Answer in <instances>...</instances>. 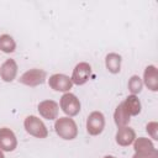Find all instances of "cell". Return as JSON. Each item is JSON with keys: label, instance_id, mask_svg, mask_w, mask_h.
I'll list each match as a JSON object with an SVG mask.
<instances>
[{"label": "cell", "instance_id": "obj_1", "mask_svg": "<svg viewBox=\"0 0 158 158\" xmlns=\"http://www.w3.org/2000/svg\"><path fill=\"white\" fill-rule=\"evenodd\" d=\"M54 131L62 139L65 141H72L78 136V126L75 121L68 116H63L56 120Z\"/></svg>", "mask_w": 158, "mask_h": 158}, {"label": "cell", "instance_id": "obj_2", "mask_svg": "<svg viewBox=\"0 0 158 158\" xmlns=\"http://www.w3.org/2000/svg\"><path fill=\"white\" fill-rule=\"evenodd\" d=\"M23 126H25L26 132L36 138H46L48 136V130H47L46 125L43 123V121L40 117H37L35 115L27 116L23 121Z\"/></svg>", "mask_w": 158, "mask_h": 158}, {"label": "cell", "instance_id": "obj_3", "mask_svg": "<svg viewBox=\"0 0 158 158\" xmlns=\"http://www.w3.org/2000/svg\"><path fill=\"white\" fill-rule=\"evenodd\" d=\"M59 106L68 117L77 116L80 112V107H81L79 99L72 93H64L62 95L59 100Z\"/></svg>", "mask_w": 158, "mask_h": 158}, {"label": "cell", "instance_id": "obj_4", "mask_svg": "<svg viewBox=\"0 0 158 158\" xmlns=\"http://www.w3.org/2000/svg\"><path fill=\"white\" fill-rule=\"evenodd\" d=\"M47 79V72L40 68H32L26 70L20 78L19 81L27 86H38L42 85Z\"/></svg>", "mask_w": 158, "mask_h": 158}, {"label": "cell", "instance_id": "obj_5", "mask_svg": "<svg viewBox=\"0 0 158 158\" xmlns=\"http://www.w3.org/2000/svg\"><path fill=\"white\" fill-rule=\"evenodd\" d=\"M105 128V116L101 111H93L86 118V132L90 136H99Z\"/></svg>", "mask_w": 158, "mask_h": 158}, {"label": "cell", "instance_id": "obj_6", "mask_svg": "<svg viewBox=\"0 0 158 158\" xmlns=\"http://www.w3.org/2000/svg\"><path fill=\"white\" fill-rule=\"evenodd\" d=\"M91 77V65L86 62L78 63L72 73V83L75 85H84Z\"/></svg>", "mask_w": 158, "mask_h": 158}, {"label": "cell", "instance_id": "obj_7", "mask_svg": "<svg viewBox=\"0 0 158 158\" xmlns=\"http://www.w3.org/2000/svg\"><path fill=\"white\" fill-rule=\"evenodd\" d=\"M48 85L51 86V89H53L54 91H60V93H69V90L73 86L72 79L65 75V74H60V73H56L53 75L49 77L48 79Z\"/></svg>", "mask_w": 158, "mask_h": 158}, {"label": "cell", "instance_id": "obj_8", "mask_svg": "<svg viewBox=\"0 0 158 158\" xmlns=\"http://www.w3.org/2000/svg\"><path fill=\"white\" fill-rule=\"evenodd\" d=\"M17 147V138L12 130L7 127L0 128V149L2 152H12Z\"/></svg>", "mask_w": 158, "mask_h": 158}, {"label": "cell", "instance_id": "obj_9", "mask_svg": "<svg viewBox=\"0 0 158 158\" xmlns=\"http://www.w3.org/2000/svg\"><path fill=\"white\" fill-rule=\"evenodd\" d=\"M37 110L46 120H57L59 114V105L54 100H43L38 104Z\"/></svg>", "mask_w": 158, "mask_h": 158}, {"label": "cell", "instance_id": "obj_10", "mask_svg": "<svg viewBox=\"0 0 158 158\" xmlns=\"http://www.w3.org/2000/svg\"><path fill=\"white\" fill-rule=\"evenodd\" d=\"M116 143L121 147H127L130 144L133 143V141L136 139V132L133 128H131L130 126H122L117 128L116 136H115Z\"/></svg>", "mask_w": 158, "mask_h": 158}, {"label": "cell", "instance_id": "obj_11", "mask_svg": "<svg viewBox=\"0 0 158 158\" xmlns=\"http://www.w3.org/2000/svg\"><path fill=\"white\" fill-rule=\"evenodd\" d=\"M17 69H19V67H17V63L15 62V59H12V58L6 59L0 67L1 79L6 83H11L14 79H16Z\"/></svg>", "mask_w": 158, "mask_h": 158}, {"label": "cell", "instance_id": "obj_12", "mask_svg": "<svg viewBox=\"0 0 158 158\" xmlns=\"http://www.w3.org/2000/svg\"><path fill=\"white\" fill-rule=\"evenodd\" d=\"M142 81L151 91L158 90V73H157L156 65L149 64L146 67V69L143 72V80Z\"/></svg>", "mask_w": 158, "mask_h": 158}, {"label": "cell", "instance_id": "obj_13", "mask_svg": "<svg viewBox=\"0 0 158 158\" xmlns=\"http://www.w3.org/2000/svg\"><path fill=\"white\" fill-rule=\"evenodd\" d=\"M122 57L118 53H109L105 57V67L111 74H117L121 70Z\"/></svg>", "mask_w": 158, "mask_h": 158}, {"label": "cell", "instance_id": "obj_14", "mask_svg": "<svg viewBox=\"0 0 158 158\" xmlns=\"http://www.w3.org/2000/svg\"><path fill=\"white\" fill-rule=\"evenodd\" d=\"M133 149L135 153H151L153 151H156V147L152 142V139L147 138V137H138L133 141Z\"/></svg>", "mask_w": 158, "mask_h": 158}, {"label": "cell", "instance_id": "obj_15", "mask_svg": "<svg viewBox=\"0 0 158 158\" xmlns=\"http://www.w3.org/2000/svg\"><path fill=\"white\" fill-rule=\"evenodd\" d=\"M123 102V106L126 107L127 112L130 114V116H137L141 114V109H142V105H141V101L138 99L137 95H128Z\"/></svg>", "mask_w": 158, "mask_h": 158}, {"label": "cell", "instance_id": "obj_16", "mask_svg": "<svg viewBox=\"0 0 158 158\" xmlns=\"http://www.w3.org/2000/svg\"><path fill=\"white\" fill-rule=\"evenodd\" d=\"M130 120H131V116L127 112L126 107L123 106V102L118 104L117 107L115 109V112H114V121H115L116 126L117 127L127 126L130 123Z\"/></svg>", "mask_w": 158, "mask_h": 158}, {"label": "cell", "instance_id": "obj_17", "mask_svg": "<svg viewBox=\"0 0 158 158\" xmlns=\"http://www.w3.org/2000/svg\"><path fill=\"white\" fill-rule=\"evenodd\" d=\"M16 49V42L15 40L7 35L4 33L0 36V51H2L4 53H12Z\"/></svg>", "mask_w": 158, "mask_h": 158}, {"label": "cell", "instance_id": "obj_18", "mask_svg": "<svg viewBox=\"0 0 158 158\" xmlns=\"http://www.w3.org/2000/svg\"><path fill=\"white\" fill-rule=\"evenodd\" d=\"M128 90L131 91L132 95H137L142 91V88H143V81L142 79L138 77V75H132L130 79H128Z\"/></svg>", "mask_w": 158, "mask_h": 158}, {"label": "cell", "instance_id": "obj_19", "mask_svg": "<svg viewBox=\"0 0 158 158\" xmlns=\"http://www.w3.org/2000/svg\"><path fill=\"white\" fill-rule=\"evenodd\" d=\"M146 131L147 133L153 138V139H158V123L156 121H152V122H148L147 126H146Z\"/></svg>", "mask_w": 158, "mask_h": 158}, {"label": "cell", "instance_id": "obj_20", "mask_svg": "<svg viewBox=\"0 0 158 158\" xmlns=\"http://www.w3.org/2000/svg\"><path fill=\"white\" fill-rule=\"evenodd\" d=\"M132 158H158V151L156 149V151H153L151 153H144V154H142V153H135Z\"/></svg>", "mask_w": 158, "mask_h": 158}, {"label": "cell", "instance_id": "obj_21", "mask_svg": "<svg viewBox=\"0 0 158 158\" xmlns=\"http://www.w3.org/2000/svg\"><path fill=\"white\" fill-rule=\"evenodd\" d=\"M0 158H5V156H4V152L0 149Z\"/></svg>", "mask_w": 158, "mask_h": 158}, {"label": "cell", "instance_id": "obj_22", "mask_svg": "<svg viewBox=\"0 0 158 158\" xmlns=\"http://www.w3.org/2000/svg\"><path fill=\"white\" fill-rule=\"evenodd\" d=\"M104 158H115V157H114V156H105Z\"/></svg>", "mask_w": 158, "mask_h": 158}]
</instances>
